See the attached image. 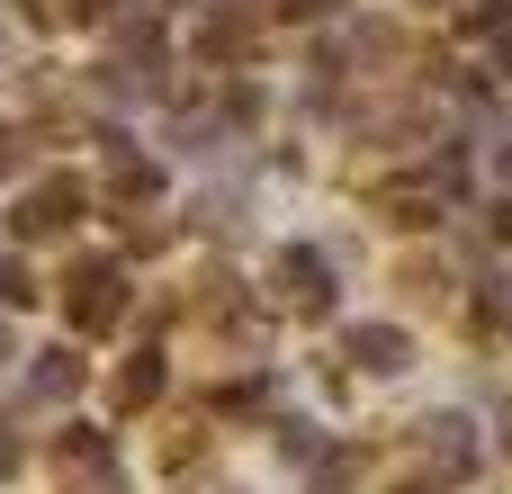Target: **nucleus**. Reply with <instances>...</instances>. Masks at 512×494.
<instances>
[{
	"label": "nucleus",
	"mask_w": 512,
	"mask_h": 494,
	"mask_svg": "<svg viewBox=\"0 0 512 494\" xmlns=\"http://www.w3.org/2000/svg\"><path fill=\"white\" fill-rule=\"evenodd\" d=\"M9 162H18V144H9V135H0V171H9Z\"/></svg>",
	"instance_id": "obj_15"
},
{
	"label": "nucleus",
	"mask_w": 512,
	"mask_h": 494,
	"mask_svg": "<svg viewBox=\"0 0 512 494\" xmlns=\"http://www.w3.org/2000/svg\"><path fill=\"white\" fill-rule=\"evenodd\" d=\"M126 0H72V18H117Z\"/></svg>",
	"instance_id": "obj_13"
},
{
	"label": "nucleus",
	"mask_w": 512,
	"mask_h": 494,
	"mask_svg": "<svg viewBox=\"0 0 512 494\" xmlns=\"http://www.w3.org/2000/svg\"><path fill=\"white\" fill-rule=\"evenodd\" d=\"M54 450H63V468H81V477H117V450H108L99 432H63Z\"/></svg>",
	"instance_id": "obj_7"
},
{
	"label": "nucleus",
	"mask_w": 512,
	"mask_h": 494,
	"mask_svg": "<svg viewBox=\"0 0 512 494\" xmlns=\"http://www.w3.org/2000/svg\"><path fill=\"white\" fill-rule=\"evenodd\" d=\"M72 216H81V180H63V171H54V180H36V189L18 198V216H9V225L36 243V234H63Z\"/></svg>",
	"instance_id": "obj_2"
},
{
	"label": "nucleus",
	"mask_w": 512,
	"mask_h": 494,
	"mask_svg": "<svg viewBox=\"0 0 512 494\" xmlns=\"http://www.w3.org/2000/svg\"><path fill=\"white\" fill-rule=\"evenodd\" d=\"M27 387H36V396H72V387H81V360H72V351H45Z\"/></svg>",
	"instance_id": "obj_9"
},
{
	"label": "nucleus",
	"mask_w": 512,
	"mask_h": 494,
	"mask_svg": "<svg viewBox=\"0 0 512 494\" xmlns=\"http://www.w3.org/2000/svg\"><path fill=\"white\" fill-rule=\"evenodd\" d=\"M279 279H288V297H297V306H324V252H306V243H297V252L279 261Z\"/></svg>",
	"instance_id": "obj_6"
},
{
	"label": "nucleus",
	"mask_w": 512,
	"mask_h": 494,
	"mask_svg": "<svg viewBox=\"0 0 512 494\" xmlns=\"http://www.w3.org/2000/svg\"><path fill=\"white\" fill-rule=\"evenodd\" d=\"M279 9H288V18H324L333 0H279Z\"/></svg>",
	"instance_id": "obj_14"
},
{
	"label": "nucleus",
	"mask_w": 512,
	"mask_h": 494,
	"mask_svg": "<svg viewBox=\"0 0 512 494\" xmlns=\"http://www.w3.org/2000/svg\"><path fill=\"white\" fill-rule=\"evenodd\" d=\"M468 27H486V36L512 27V0H468Z\"/></svg>",
	"instance_id": "obj_12"
},
{
	"label": "nucleus",
	"mask_w": 512,
	"mask_h": 494,
	"mask_svg": "<svg viewBox=\"0 0 512 494\" xmlns=\"http://www.w3.org/2000/svg\"><path fill=\"white\" fill-rule=\"evenodd\" d=\"M396 494H432V486H396Z\"/></svg>",
	"instance_id": "obj_18"
},
{
	"label": "nucleus",
	"mask_w": 512,
	"mask_h": 494,
	"mask_svg": "<svg viewBox=\"0 0 512 494\" xmlns=\"http://www.w3.org/2000/svg\"><path fill=\"white\" fill-rule=\"evenodd\" d=\"M342 351H351L360 369H405V360H414L396 324H351V342H342Z\"/></svg>",
	"instance_id": "obj_3"
},
{
	"label": "nucleus",
	"mask_w": 512,
	"mask_h": 494,
	"mask_svg": "<svg viewBox=\"0 0 512 494\" xmlns=\"http://www.w3.org/2000/svg\"><path fill=\"white\" fill-rule=\"evenodd\" d=\"M63 306H72L81 333H117V315H126V270H117V261H81L72 288H63Z\"/></svg>",
	"instance_id": "obj_1"
},
{
	"label": "nucleus",
	"mask_w": 512,
	"mask_h": 494,
	"mask_svg": "<svg viewBox=\"0 0 512 494\" xmlns=\"http://www.w3.org/2000/svg\"><path fill=\"white\" fill-rule=\"evenodd\" d=\"M27 297H36V279H27L18 261H0V306H27Z\"/></svg>",
	"instance_id": "obj_11"
},
{
	"label": "nucleus",
	"mask_w": 512,
	"mask_h": 494,
	"mask_svg": "<svg viewBox=\"0 0 512 494\" xmlns=\"http://www.w3.org/2000/svg\"><path fill=\"white\" fill-rule=\"evenodd\" d=\"M0 360H9V333H0Z\"/></svg>",
	"instance_id": "obj_19"
},
{
	"label": "nucleus",
	"mask_w": 512,
	"mask_h": 494,
	"mask_svg": "<svg viewBox=\"0 0 512 494\" xmlns=\"http://www.w3.org/2000/svg\"><path fill=\"white\" fill-rule=\"evenodd\" d=\"M108 189H117V198H153L162 171H153L144 153H126V135H108Z\"/></svg>",
	"instance_id": "obj_5"
},
{
	"label": "nucleus",
	"mask_w": 512,
	"mask_h": 494,
	"mask_svg": "<svg viewBox=\"0 0 512 494\" xmlns=\"http://www.w3.org/2000/svg\"><path fill=\"white\" fill-rule=\"evenodd\" d=\"M423 450H432V468H477V432L459 414H432L423 423Z\"/></svg>",
	"instance_id": "obj_4"
},
{
	"label": "nucleus",
	"mask_w": 512,
	"mask_h": 494,
	"mask_svg": "<svg viewBox=\"0 0 512 494\" xmlns=\"http://www.w3.org/2000/svg\"><path fill=\"white\" fill-rule=\"evenodd\" d=\"M162 396V351H144V360H126V378H117V405L135 414V405H153Z\"/></svg>",
	"instance_id": "obj_8"
},
{
	"label": "nucleus",
	"mask_w": 512,
	"mask_h": 494,
	"mask_svg": "<svg viewBox=\"0 0 512 494\" xmlns=\"http://www.w3.org/2000/svg\"><path fill=\"white\" fill-rule=\"evenodd\" d=\"M504 171H512V135H504Z\"/></svg>",
	"instance_id": "obj_17"
},
{
	"label": "nucleus",
	"mask_w": 512,
	"mask_h": 494,
	"mask_svg": "<svg viewBox=\"0 0 512 494\" xmlns=\"http://www.w3.org/2000/svg\"><path fill=\"white\" fill-rule=\"evenodd\" d=\"M495 63H504V81H512V36H504V54H495Z\"/></svg>",
	"instance_id": "obj_16"
},
{
	"label": "nucleus",
	"mask_w": 512,
	"mask_h": 494,
	"mask_svg": "<svg viewBox=\"0 0 512 494\" xmlns=\"http://www.w3.org/2000/svg\"><path fill=\"white\" fill-rule=\"evenodd\" d=\"M198 45H207V54H243V45H252V18H207Z\"/></svg>",
	"instance_id": "obj_10"
}]
</instances>
